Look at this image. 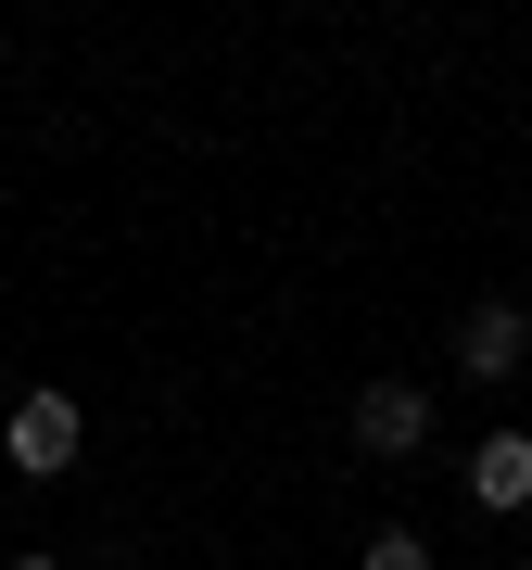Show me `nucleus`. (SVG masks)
<instances>
[{
    "label": "nucleus",
    "mask_w": 532,
    "mask_h": 570,
    "mask_svg": "<svg viewBox=\"0 0 532 570\" xmlns=\"http://www.w3.org/2000/svg\"><path fill=\"white\" fill-rule=\"evenodd\" d=\"M355 444H368V456H418L431 444V393L418 381H368V393H355Z\"/></svg>",
    "instance_id": "nucleus-3"
},
{
    "label": "nucleus",
    "mask_w": 532,
    "mask_h": 570,
    "mask_svg": "<svg viewBox=\"0 0 532 570\" xmlns=\"http://www.w3.org/2000/svg\"><path fill=\"white\" fill-rule=\"evenodd\" d=\"M13 570H63V558H13Z\"/></svg>",
    "instance_id": "nucleus-6"
},
{
    "label": "nucleus",
    "mask_w": 532,
    "mask_h": 570,
    "mask_svg": "<svg viewBox=\"0 0 532 570\" xmlns=\"http://www.w3.org/2000/svg\"><path fill=\"white\" fill-rule=\"evenodd\" d=\"M77 444H89V406L77 393H13V419H0V456L26 469V482H63V469H77Z\"/></svg>",
    "instance_id": "nucleus-1"
},
{
    "label": "nucleus",
    "mask_w": 532,
    "mask_h": 570,
    "mask_svg": "<svg viewBox=\"0 0 532 570\" xmlns=\"http://www.w3.org/2000/svg\"><path fill=\"white\" fill-rule=\"evenodd\" d=\"M470 508H532V431H482L470 444Z\"/></svg>",
    "instance_id": "nucleus-4"
},
{
    "label": "nucleus",
    "mask_w": 532,
    "mask_h": 570,
    "mask_svg": "<svg viewBox=\"0 0 532 570\" xmlns=\"http://www.w3.org/2000/svg\"><path fill=\"white\" fill-rule=\"evenodd\" d=\"M355 570H431V546H418L406 520H381V532H368V558H355Z\"/></svg>",
    "instance_id": "nucleus-5"
},
{
    "label": "nucleus",
    "mask_w": 532,
    "mask_h": 570,
    "mask_svg": "<svg viewBox=\"0 0 532 570\" xmlns=\"http://www.w3.org/2000/svg\"><path fill=\"white\" fill-rule=\"evenodd\" d=\"M520 355H532V305H470L456 317V367L494 393V381H520Z\"/></svg>",
    "instance_id": "nucleus-2"
}]
</instances>
